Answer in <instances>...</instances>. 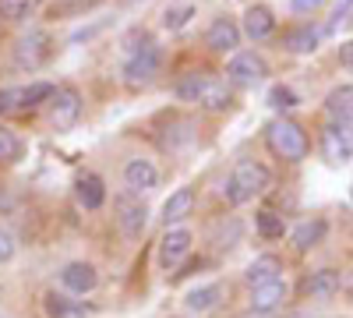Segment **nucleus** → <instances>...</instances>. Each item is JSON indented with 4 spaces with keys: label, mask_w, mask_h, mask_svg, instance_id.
<instances>
[{
    "label": "nucleus",
    "mask_w": 353,
    "mask_h": 318,
    "mask_svg": "<svg viewBox=\"0 0 353 318\" xmlns=\"http://www.w3.org/2000/svg\"><path fill=\"white\" fill-rule=\"evenodd\" d=\"M265 141H269V149L286 163H301L311 149L304 128L297 121H290V117H276L269 128H265Z\"/></svg>",
    "instance_id": "2"
},
{
    "label": "nucleus",
    "mask_w": 353,
    "mask_h": 318,
    "mask_svg": "<svg viewBox=\"0 0 353 318\" xmlns=\"http://www.w3.org/2000/svg\"><path fill=\"white\" fill-rule=\"evenodd\" d=\"M117 223H121V234L128 241H138L145 234V226H149V209H145V201L134 198V195H121L117 198Z\"/></svg>",
    "instance_id": "9"
},
{
    "label": "nucleus",
    "mask_w": 353,
    "mask_h": 318,
    "mask_svg": "<svg viewBox=\"0 0 353 318\" xmlns=\"http://www.w3.org/2000/svg\"><path fill=\"white\" fill-rule=\"evenodd\" d=\"M297 103H301V96L293 92L290 85H272V89H269V106H272V110H279V113L293 110Z\"/></svg>",
    "instance_id": "29"
},
{
    "label": "nucleus",
    "mask_w": 353,
    "mask_h": 318,
    "mask_svg": "<svg viewBox=\"0 0 353 318\" xmlns=\"http://www.w3.org/2000/svg\"><path fill=\"white\" fill-rule=\"evenodd\" d=\"M36 0H0V18L4 21H25L32 18Z\"/></svg>",
    "instance_id": "27"
},
{
    "label": "nucleus",
    "mask_w": 353,
    "mask_h": 318,
    "mask_svg": "<svg viewBox=\"0 0 353 318\" xmlns=\"http://www.w3.org/2000/svg\"><path fill=\"white\" fill-rule=\"evenodd\" d=\"M74 195H78V201L85 209H99L106 201V188H103V181L96 177V173H81L78 184H74Z\"/></svg>",
    "instance_id": "22"
},
{
    "label": "nucleus",
    "mask_w": 353,
    "mask_h": 318,
    "mask_svg": "<svg viewBox=\"0 0 353 318\" xmlns=\"http://www.w3.org/2000/svg\"><path fill=\"white\" fill-rule=\"evenodd\" d=\"M61 283H64V290H71V294H92L99 276H96V269L88 262H68L61 269Z\"/></svg>",
    "instance_id": "13"
},
{
    "label": "nucleus",
    "mask_w": 353,
    "mask_h": 318,
    "mask_svg": "<svg viewBox=\"0 0 353 318\" xmlns=\"http://www.w3.org/2000/svg\"><path fill=\"white\" fill-rule=\"evenodd\" d=\"M254 223H258V234L265 237V241H276V237H283V230H286V223H283V216H276V212H258L254 216Z\"/></svg>",
    "instance_id": "28"
},
{
    "label": "nucleus",
    "mask_w": 353,
    "mask_h": 318,
    "mask_svg": "<svg viewBox=\"0 0 353 318\" xmlns=\"http://www.w3.org/2000/svg\"><path fill=\"white\" fill-rule=\"evenodd\" d=\"M325 113H329L332 121L353 124V81L329 89V96H325Z\"/></svg>",
    "instance_id": "17"
},
{
    "label": "nucleus",
    "mask_w": 353,
    "mask_h": 318,
    "mask_svg": "<svg viewBox=\"0 0 353 318\" xmlns=\"http://www.w3.org/2000/svg\"><path fill=\"white\" fill-rule=\"evenodd\" d=\"M53 85L50 81H32V85H25L21 89V110H36L39 103H50L53 99Z\"/></svg>",
    "instance_id": "26"
},
{
    "label": "nucleus",
    "mask_w": 353,
    "mask_h": 318,
    "mask_svg": "<svg viewBox=\"0 0 353 318\" xmlns=\"http://www.w3.org/2000/svg\"><path fill=\"white\" fill-rule=\"evenodd\" d=\"M265 74H269V64H265L254 50L237 53V57L226 64V81L237 85V89H254L258 81H265Z\"/></svg>",
    "instance_id": "7"
},
{
    "label": "nucleus",
    "mask_w": 353,
    "mask_h": 318,
    "mask_svg": "<svg viewBox=\"0 0 353 318\" xmlns=\"http://www.w3.org/2000/svg\"><path fill=\"white\" fill-rule=\"evenodd\" d=\"M339 290H343V276H339L336 269H318V272H311L307 283H304V294H307L311 301H332Z\"/></svg>",
    "instance_id": "14"
},
{
    "label": "nucleus",
    "mask_w": 353,
    "mask_h": 318,
    "mask_svg": "<svg viewBox=\"0 0 353 318\" xmlns=\"http://www.w3.org/2000/svg\"><path fill=\"white\" fill-rule=\"evenodd\" d=\"M279 272H283V266H279V258H276V255H258L254 262L248 266V272H244V276H248V283H251V286H258V283L272 279V276H279Z\"/></svg>",
    "instance_id": "23"
},
{
    "label": "nucleus",
    "mask_w": 353,
    "mask_h": 318,
    "mask_svg": "<svg viewBox=\"0 0 353 318\" xmlns=\"http://www.w3.org/2000/svg\"><path fill=\"white\" fill-rule=\"evenodd\" d=\"M11 255H14V241L4 234V230H0V262H8Z\"/></svg>",
    "instance_id": "35"
},
{
    "label": "nucleus",
    "mask_w": 353,
    "mask_h": 318,
    "mask_svg": "<svg viewBox=\"0 0 353 318\" xmlns=\"http://www.w3.org/2000/svg\"><path fill=\"white\" fill-rule=\"evenodd\" d=\"M50 57H53V39H50V32H43V28L21 36L18 46H14V64L21 71H39Z\"/></svg>",
    "instance_id": "5"
},
{
    "label": "nucleus",
    "mask_w": 353,
    "mask_h": 318,
    "mask_svg": "<svg viewBox=\"0 0 353 318\" xmlns=\"http://www.w3.org/2000/svg\"><path fill=\"white\" fill-rule=\"evenodd\" d=\"M18 156H21V141H18V135L8 131V128H0V163H14Z\"/></svg>",
    "instance_id": "30"
},
{
    "label": "nucleus",
    "mask_w": 353,
    "mask_h": 318,
    "mask_svg": "<svg viewBox=\"0 0 353 318\" xmlns=\"http://www.w3.org/2000/svg\"><path fill=\"white\" fill-rule=\"evenodd\" d=\"M191 241H194V237H191L188 226H166V234H163V241H159V269H163V272H173V269L188 258Z\"/></svg>",
    "instance_id": "8"
},
{
    "label": "nucleus",
    "mask_w": 353,
    "mask_h": 318,
    "mask_svg": "<svg viewBox=\"0 0 353 318\" xmlns=\"http://www.w3.org/2000/svg\"><path fill=\"white\" fill-rule=\"evenodd\" d=\"M321 43V32L314 25H297V28H290V32L283 36V46L290 53H314Z\"/></svg>",
    "instance_id": "21"
},
{
    "label": "nucleus",
    "mask_w": 353,
    "mask_h": 318,
    "mask_svg": "<svg viewBox=\"0 0 353 318\" xmlns=\"http://www.w3.org/2000/svg\"><path fill=\"white\" fill-rule=\"evenodd\" d=\"M343 294H346V297H350V304H353V269L343 276Z\"/></svg>",
    "instance_id": "36"
},
{
    "label": "nucleus",
    "mask_w": 353,
    "mask_h": 318,
    "mask_svg": "<svg viewBox=\"0 0 353 318\" xmlns=\"http://www.w3.org/2000/svg\"><path fill=\"white\" fill-rule=\"evenodd\" d=\"M276 32V18H272V11L265 8V4H254V8H248V14H244V36L248 39H269Z\"/></svg>",
    "instance_id": "16"
},
{
    "label": "nucleus",
    "mask_w": 353,
    "mask_h": 318,
    "mask_svg": "<svg viewBox=\"0 0 353 318\" xmlns=\"http://www.w3.org/2000/svg\"><path fill=\"white\" fill-rule=\"evenodd\" d=\"M21 110V89H0V113Z\"/></svg>",
    "instance_id": "32"
},
{
    "label": "nucleus",
    "mask_w": 353,
    "mask_h": 318,
    "mask_svg": "<svg viewBox=\"0 0 353 318\" xmlns=\"http://www.w3.org/2000/svg\"><path fill=\"white\" fill-rule=\"evenodd\" d=\"M339 68L353 74V39H346V43H339Z\"/></svg>",
    "instance_id": "33"
},
{
    "label": "nucleus",
    "mask_w": 353,
    "mask_h": 318,
    "mask_svg": "<svg viewBox=\"0 0 353 318\" xmlns=\"http://www.w3.org/2000/svg\"><path fill=\"white\" fill-rule=\"evenodd\" d=\"M205 71H188L181 81H176V99L181 103H198V96H201V85H205Z\"/></svg>",
    "instance_id": "25"
},
{
    "label": "nucleus",
    "mask_w": 353,
    "mask_h": 318,
    "mask_svg": "<svg viewBox=\"0 0 353 318\" xmlns=\"http://www.w3.org/2000/svg\"><path fill=\"white\" fill-rule=\"evenodd\" d=\"M194 212V188H176L166 201H163V223L176 226L181 219H188Z\"/></svg>",
    "instance_id": "15"
},
{
    "label": "nucleus",
    "mask_w": 353,
    "mask_h": 318,
    "mask_svg": "<svg viewBox=\"0 0 353 318\" xmlns=\"http://www.w3.org/2000/svg\"><path fill=\"white\" fill-rule=\"evenodd\" d=\"M269 188H272L269 166H261L258 159H241L237 166H233L223 195H226L230 206H248V201H254L258 195H265Z\"/></svg>",
    "instance_id": "1"
},
{
    "label": "nucleus",
    "mask_w": 353,
    "mask_h": 318,
    "mask_svg": "<svg viewBox=\"0 0 353 318\" xmlns=\"http://www.w3.org/2000/svg\"><path fill=\"white\" fill-rule=\"evenodd\" d=\"M286 297H290V283L283 276H272V279L251 286V311L254 315H272L276 308H283Z\"/></svg>",
    "instance_id": "10"
},
{
    "label": "nucleus",
    "mask_w": 353,
    "mask_h": 318,
    "mask_svg": "<svg viewBox=\"0 0 353 318\" xmlns=\"http://www.w3.org/2000/svg\"><path fill=\"white\" fill-rule=\"evenodd\" d=\"M124 184H128V191L131 195H149L156 184H159V170H156V163L152 159H128L124 163Z\"/></svg>",
    "instance_id": "11"
},
{
    "label": "nucleus",
    "mask_w": 353,
    "mask_h": 318,
    "mask_svg": "<svg viewBox=\"0 0 353 318\" xmlns=\"http://www.w3.org/2000/svg\"><path fill=\"white\" fill-rule=\"evenodd\" d=\"M290 318H301V315H290Z\"/></svg>",
    "instance_id": "38"
},
{
    "label": "nucleus",
    "mask_w": 353,
    "mask_h": 318,
    "mask_svg": "<svg viewBox=\"0 0 353 318\" xmlns=\"http://www.w3.org/2000/svg\"><path fill=\"white\" fill-rule=\"evenodd\" d=\"M325 0H290V8H293V14H307V11H314V8H321Z\"/></svg>",
    "instance_id": "34"
},
{
    "label": "nucleus",
    "mask_w": 353,
    "mask_h": 318,
    "mask_svg": "<svg viewBox=\"0 0 353 318\" xmlns=\"http://www.w3.org/2000/svg\"><path fill=\"white\" fill-rule=\"evenodd\" d=\"M81 106L85 103H81V92L74 89V85H61L50 99V124L57 131H71L78 124V117H81Z\"/></svg>",
    "instance_id": "6"
},
{
    "label": "nucleus",
    "mask_w": 353,
    "mask_h": 318,
    "mask_svg": "<svg viewBox=\"0 0 353 318\" xmlns=\"http://www.w3.org/2000/svg\"><path fill=\"white\" fill-rule=\"evenodd\" d=\"M350 11H353V0H343V4H339V8L332 11V18H329V25H325V28H321V36H332V32H336V28H339V25L346 21V14H350Z\"/></svg>",
    "instance_id": "31"
},
{
    "label": "nucleus",
    "mask_w": 353,
    "mask_h": 318,
    "mask_svg": "<svg viewBox=\"0 0 353 318\" xmlns=\"http://www.w3.org/2000/svg\"><path fill=\"white\" fill-rule=\"evenodd\" d=\"M219 301H223V286L219 283H205V286H194V290L184 297V311L188 315H205V311H212Z\"/></svg>",
    "instance_id": "18"
},
{
    "label": "nucleus",
    "mask_w": 353,
    "mask_h": 318,
    "mask_svg": "<svg viewBox=\"0 0 353 318\" xmlns=\"http://www.w3.org/2000/svg\"><path fill=\"white\" fill-rule=\"evenodd\" d=\"M325 230H329V226H325V219H304V223L293 226L290 241H293V248H297V251H311L314 244H321Z\"/></svg>",
    "instance_id": "20"
},
{
    "label": "nucleus",
    "mask_w": 353,
    "mask_h": 318,
    "mask_svg": "<svg viewBox=\"0 0 353 318\" xmlns=\"http://www.w3.org/2000/svg\"><path fill=\"white\" fill-rule=\"evenodd\" d=\"M163 64V53L156 43H145V46H131L128 50V61H124V81L128 85H149L159 74Z\"/></svg>",
    "instance_id": "4"
},
{
    "label": "nucleus",
    "mask_w": 353,
    "mask_h": 318,
    "mask_svg": "<svg viewBox=\"0 0 353 318\" xmlns=\"http://www.w3.org/2000/svg\"><path fill=\"white\" fill-rule=\"evenodd\" d=\"M233 103V96H230V85L223 81V78H205V85H201V96H198V106L201 110H226Z\"/></svg>",
    "instance_id": "19"
},
{
    "label": "nucleus",
    "mask_w": 353,
    "mask_h": 318,
    "mask_svg": "<svg viewBox=\"0 0 353 318\" xmlns=\"http://www.w3.org/2000/svg\"><path fill=\"white\" fill-rule=\"evenodd\" d=\"M318 149H321V159L329 166H343L353 159V124H343V121H329L321 128V138H318Z\"/></svg>",
    "instance_id": "3"
},
{
    "label": "nucleus",
    "mask_w": 353,
    "mask_h": 318,
    "mask_svg": "<svg viewBox=\"0 0 353 318\" xmlns=\"http://www.w3.org/2000/svg\"><path fill=\"white\" fill-rule=\"evenodd\" d=\"M241 28L233 25L230 18H216L212 25H209V32H205V46L209 50H216V53H233L241 46Z\"/></svg>",
    "instance_id": "12"
},
{
    "label": "nucleus",
    "mask_w": 353,
    "mask_h": 318,
    "mask_svg": "<svg viewBox=\"0 0 353 318\" xmlns=\"http://www.w3.org/2000/svg\"><path fill=\"white\" fill-rule=\"evenodd\" d=\"M128 4H141V0H128Z\"/></svg>",
    "instance_id": "37"
},
{
    "label": "nucleus",
    "mask_w": 353,
    "mask_h": 318,
    "mask_svg": "<svg viewBox=\"0 0 353 318\" xmlns=\"http://www.w3.org/2000/svg\"><path fill=\"white\" fill-rule=\"evenodd\" d=\"M198 14V8L194 4H170L166 11H163V28H170V32H181V28H188V21Z\"/></svg>",
    "instance_id": "24"
}]
</instances>
